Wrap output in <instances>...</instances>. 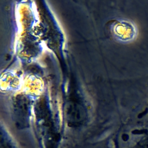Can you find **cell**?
<instances>
[{
  "mask_svg": "<svg viewBox=\"0 0 148 148\" xmlns=\"http://www.w3.org/2000/svg\"><path fill=\"white\" fill-rule=\"evenodd\" d=\"M138 34L137 27L132 22L122 21L116 26L117 38L123 42H128L134 40L137 38Z\"/></svg>",
  "mask_w": 148,
  "mask_h": 148,
  "instance_id": "6da1fadb",
  "label": "cell"
}]
</instances>
